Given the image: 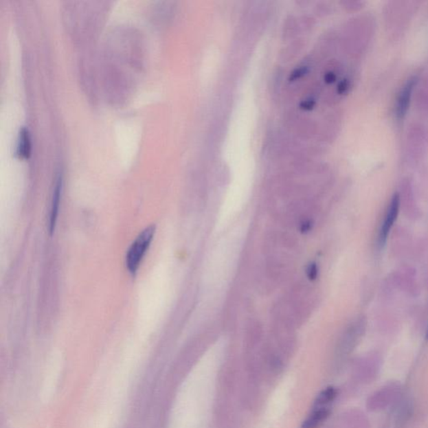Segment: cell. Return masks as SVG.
Masks as SVG:
<instances>
[{"instance_id": "5b68a950", "label": "cell", "mask_w": 428, "mask_h": 428, "mask_svg": "<svg viewBox=\"0 0 428 428\" xmlns=\"http://www.w3.org/2000/svg\"><path fill=\"white\" fill-rule=\"evenodd\" d=\"M30 153H32V142H30L29 131L25 127H23L19 131L16 155L19 159H27L30 157Z\"/></svg>"}, {"instance_id": "7a4b0ae2", "label": "cell", "mask_w": 428, "mask_h": 428, "mask_svg": "<svg viewBox=\"0 0 428 428\" xmlns=\"http://www.w3.org/2000/svg\"><path fill=\"white\" fill-rule=\"evenodd\" d=\"M402 392V385L399 383H390L383 385L379 390L374 392L368 400V407L372 412L384 410L399 398Z\"/></svg>"}, {"instance_id": "6da1fadb", "label": "cell", "mask_w": 428, "mask_h": 428, "mask_svg": "<svg viewBox=\"0 0 428 428\" xmlns=\"http://www.w3.org/2000/svg\"><path fill=\"white\" fill-rule=\"evenodd\" d=\"M155 234V227L150 226L139 234L126 254V267L133 275L137 273L142 258L148 249Z\"/></svg>"}, {"instance_id": "9c48e42d", "label": "cell", "mask_w": 428, "mask_h": 428, "mask_svg": "<svg viewBox=\"0 0 428 428\" xmlns=\"http://www.w3.org/2000/svg\"><path fill=\"white\" fill-rule=\"evenodd\" d=\"M426 338H427V340L428 341V329H427V330Z\"/></svg>"}, {"instance_id": "277c9868", "label": "cell", "mask_w": 428, "mask_h": 428, "mask_svg": "<svg viewBox=\"0 0 428 428\" xmlns=\"http://www.w3.org/2000/svg\"><path fill=\"white\" fill-rule=\"evenodd\" d=\"M416 82V77H412L404 85L403 87L401 89L396 104V115L399 119H403L407 113L412 91H414Z\"/></svg>"}, {"instance_id": "3957f363", "label": "cell", "mask_w": 428, "mask_h": 428, "mask_svg": "<svg viewBox=\"0 0 428 428\" xmlns=\"http://www.w3.org/2000/svg\"><path fill=\"white\" fill-rule=\"evenodd\" d=\"M400 196L398 194L393 195L390 204L385 213L383 225L381 227L379 235H378V244L383 247L387 243L389 234L391 232L393 225L399 214Z\"/></svg>"}, {"instance_id": "52a82bcc", "label": "cell", "mask_w": 428, "mask_h": 428, "mask_svg": "<svg viewBox=\"0 0 428 428\" xmlns=\"http://www.w3.org/2000/svg\"><path fill=\"white\" fill-rule=\"evenodd\" d=\"M61 188H63V179L61 177H58L55 189H54L52 205L51 212V232L53 233L55 229L57 221L58 211H59Z\"/></svg>"}, {"instance_id": "8992f818", "label": "cell", "mask_w": 428, "mask_h": 428, "mask_svg": "<svg viewBox=\"0 0 428 428\" xmlns=\"http://www.w3.org/2000/svg\"><path fill=\"white\" fill-rule=\"evenodd\" d=\"M330 415L329 408L319 407L311 412L306 421L303 423L302 428H318L326 421Z\"/></svg>"}, {"instance_id": "ba28073f", "label": "cell", "mask_w": 428, "mask_h": 428, "mask_svg": "<svg viewBox=\"0 0 428 428\" xmlns=\"http://www.w3.org/2000/svg\"><path fill=\"white\" fill-rule=\"evenodd\" d=\"M337 396V390L333 387H327L322 391L315 401V408L326 407V405L333 402Z\"/></svg>"}]
</instances>
